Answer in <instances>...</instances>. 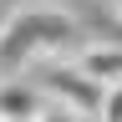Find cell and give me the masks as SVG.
<instances>
[{"label": "cell", "mask_w": 122, "mask_h": 122, "mask_svg": "<svg viewBox=\"0 0 122 122\" xmlns=\"http://www.w3.org/2000/svg\"><path fill=\"white\" fill-rule=\"evenodd\" d=\"M81 46V20L56 5V0H25L20 10L5 15L0 25V61L10 71H25V66H41V61H56L61 51Z\"/></svg>", "instance_id": "cell-1"}, {"label": "cell", "mask_w": 122, "mask_h": 122, "mask_svg": "<svg viewBox=\"0 0 122 122\" xmlns=\"http://www.w3.org/2000/svg\"><path fill=\"white\" fill-rule=\"evenodd\" d=\"M36 81L46 92V102H61V107H71V112H81L86 122H97L102 112V97H107V86L97 81V76H86L76 61H41L36 66Z\"/></svg>", "instance_id": "cell-2"}, {"label": "cell", "mask_w": 122, "mask_h": 122, "mask_svg": "<svg viewBox=\"0 0 122 122\" xmlns=\"http://www.w3.org/2000/svg\"><path fill=\"white\" fill-rule=\"evenodd\" d=\"M46 107V92L41 81H30V76H5L0 81V122H36Z\"/></svg>", "instance_id": "cell-3"}, {"label": "cell", "mask_w": 122, "mask_h": 122, "mask_svg": "<svg viewBox=\"0 0 122 122\" xmlns=\"http://www.w3.org/2000/svg\"><path fill=\"white\" fill-rule=\"evenodd\" d=\"M71 61H76V66H81L86 76H97L102 86H117V81H122V46H112V41L81 46V51H76Z\"/></svg>", "instance_id": "cell-4"}, {"label": "cell", "mask_w": 122, "mask_h": 122, "mask_svg": "<svg viewBox=\"0 0 122 122\" xmlns=\"http://www.w3.org/2000/svg\"><path fill=\"white\" fill-rule=\"evenodd\" d=\"M97 122H122V81L117 86H107V97H102V112Z\"/></svg>", "instance_id": "cell-5"}, {"label": "cell", "mask_w": 122, "mask_h": 122, "mask_svg": "<svg viewBox=\"0 0 122 122\" xmlns=\"http://www.w3.org/2000/svg\"><path fill=\"white\" fill-rule=\"evenodd\" d=\"M36 122H86V117H81V112H71V107H61V102H46Z\"/></svg>", "instance_id": "cell-6"}]
</instances>
